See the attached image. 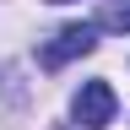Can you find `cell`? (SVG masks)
<instances>
[{
  "mask_svg": "<svg viewBox=\"0 0 130 130\" xmlns=\"http://www.w3.org/2000/svg\"><path fill=\"white\" fill-rule=\"evenodd\" d=\"M114 114H119V98H114L108 81H81V92L71 103V119L81 130H103V125H114Z\"/></svg>",
  "mask_w": 130,
  "mask_h": 130,
  "instance_id": "obj_2",
  "label": "cell"
},
{
  "mask_svg": "<svg viewBox=\"0 0 130 130\" xmlns=\"http://www.w3.org/2000/svg\"><path fill=\"white\" fill-rule=\"evenodd\" d=\"M49 6H71V0H49Z\"/></svg>",
  "mask_w": 130,
  "mask_h": 130,
  "instance_id": "obj_4",
  "label": "cell"
},
{
  "mask_svg": "<svg viewBox=\"0 0 130 130\" xmlns=\"http://www.w3.org/2000/svg\"><path fill=\"white\" fill-rule=\"evenodd\" d=\"M130 32V0H103V11H98V32Z\"/></svg>",
  "mask_w": 130,
  "mask_h": 130,
  "instance_id": "obj_3",
  "label": "cell"
},
{
  "mask_svg": "<svg viewBox=\"0 0 130 130\" xmlns=\"http://www.w3.org/2000/svg\"><path fill=\"white\" fill-rule=\"evenodd\" d=\"M92 49H98V22H71V27H60L54 38L38 49V65H43V71H60V65L92 54Z\"/></svg>",
  "mask_w": 130,
  "mask_h": 130,
  "instance_id": "obj_1",
  "label": "cell"
}]
</instances>
